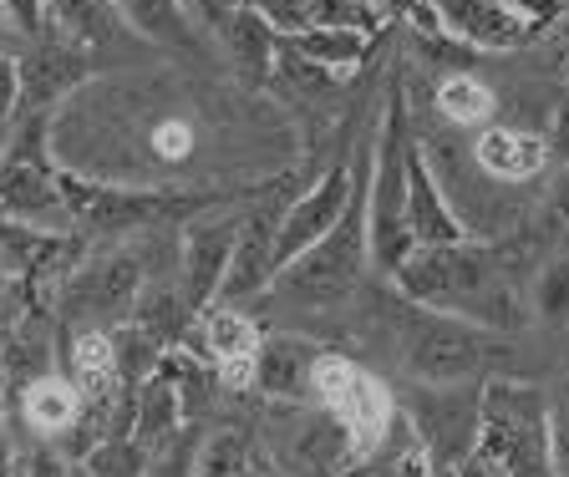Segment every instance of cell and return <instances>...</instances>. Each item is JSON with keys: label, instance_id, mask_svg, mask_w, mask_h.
<instances>
[{"label": "cell", "instance_id": "obj_1", "mask_svg": "<svg viewBox=\"0 0 569 477\" xmlns=\"http://www.w3.org/2000/svg\"><path fill=\"white\" fill-rule=\"evenodd\" d=\"M529 275L523 260L503 244H473V234L448 250H412L397 270L391 285L412 305H427L452 321L483 325L493 335H513L529 325Z\"/></svg>", "mask_w": 569, "mask_h": 477}, {"label": "cell", "instance_id": "obj_2", "mask_svg": "<svg viewBox=\"0 0 569 477\" xmlns=\"http://www.w3.org/2000/svg\"><path fill=\"white\" fill-rule=\"evenodd\" d=\"M371 138L356 143V193L346 203V214L326 229V238H316L300 260H290L280 275L270 280L260 300L284 305V311H341L346 300L361 295L371 264Z\"/></svg>", "mask_w": 569, "mask_h": 477}, {"label": "cell", "instance_id": "obj_3", "mask_svg": "<svg viewBox=\"0 0 569 477\" xmlns=\"http://www.w3.org/2000/svg\"><path fill=\"white\" fill-rule=\"evenodd\" d=\"M377 321L391 341V356L407 382L422 386H452V382H488L498 361H509V341L483 325L452 321L427 305H412L407 295L381 300Z\"/></svg>", "mask_w": 569, "mask_h": 477}, {"label": "cell", "instance_id": "obj_4", "mask_svg": "<svg viewBox=\"0 0 569 477\" xmlns=\"http://www.w3.org/2000/svg\"><path fill=\"white\" fill-rule=\"evenodd\" d=\"M417 153V128H412V97H407V77L391 72L387 82V108H381V128L371 138V264L381 275H391L407 254L417 250L412 229H407V163Z\"/></svg>", "mask_w": 569, "mask_h": 477}, {"label": "cell", "instance_id": "obj_5", "mask_svg": "<svg viewBox=\"0 0 569 477\" xmlns=\"http://www.w3.org/2000/svg\"><path fill=\"white\" fill-rule=\"evenodd\" d=\"M51 118L57 112H21L16 118L11 143L0 153V214L41 229V234H77L67 193H61L57 148H51Z\"/></svg>", "mask_w": 569, "mask_h": 477}, {"label": "cell", "instance_id": "obj_6", "mask_svg": "<svg viewBox=\"0 0 569 477\" xmlns=\"http://www.w3.org/2000/svg\"><path fill=\"white\" fill-rule=\"evenodd\" d=\"M478 453L503 477H555V442H549V392L513 376L483 382V422Z\"/></svg>", "mask_w": 569, "mask_h": 477}, {"label": "cell", "instance_id": "obj_7", "mask_svg": "<svg viewBox=\"0 0 569 477\" xmlns=\"http://www.w3.org/2000/svg\"><path fill=\"white\" fill-rule=\"evenodd\" d=\"M148 260H142L138 244H122V250H97L87 254L57 290V315L77 331H118L132 315L142 285H148Z\"/></svg>", "mask_w": 569, "mask_h": 477}, {"label": "cell", "instance_id": "obj_8", "mask_svg": "<svg viewBox=\"0 0 569 477\" xmlns=\"http://www.w3.org/2000/svg\"><path fill=\"white\" fill-rule=\"evenodd\" d=\"M397 412L412 422L427 457L438 473H458L478 453V422H483V382H452L422 386L407 382L397 396Z\"/></svg>", "mask_w": 569, "mask_h": 477}, {"label": "cell", "instance_id": "obj_9", "mask_svg": "<svg viewBox=\"0 0 569 477\" xmlns=\"http://www.w3.org/2000/svg\"><path fill=\"white\" fill-rule=\"evenodd\" d=\"M280 422L270 427V453L284 477H336L361 463L346 422L320 402H280Z\"/></svg>", "mask_w": 569, "mask_h": 477}, {"label": "cell", "instance_id": "obj_10", "mask_svg": "<svg viewBox=\"0 0 569 477\" xmlns=\"http://www.w3.org/2000/svg\"><path fill=\"white\" fill-rule=\"evenodd\" d=\"M284 179H274L264 193L239 209V234H234V254H229L224 285H219V305H254L274 280V244H280V224H284Z\"/></svg>", "mask_w": 569, "mask_h": 477}, {"label": "cell", "instance_id": "obj_11", "mask_svg": "<svg viewBox=\"0 0 569 477\" xmlns=\"http://www.w3.org/2000/svg\"><path fill=\"white\" fill-rule=\"evenodd\" d=\"M249 203V199H244ZM244 203H229L224 214H199L183 229V244H178V295L193 315L209 311L224 285L229 254H234V234H239V209Z\"/></svg>", "mask_w": 569, "mask_h": 477}, {"label": "cell", "instance_id": "obj_12", "mask_svg": "<svg viewBox=\"0 0 569 477\" xmlns=\"http://www.w3.org/2000/svg\"><path fill=\"white\" fill-rule=\"evenodd\" d=\"M351 193H356V153L351 158H336V163L326 168V173H320L306 193H296V199H290L284 224H280V244H274V275H280L290 260H300L316 238H326V229L346 214Z\"/></svg>", "mask_w": 569, "mask_h": 477}, {"label": "cell", "instance_id": "obj_13", "mask_svg": "<svg viewBox=\"0 0 569 477\" xmlns=\"http://www.w3.org/2000/svg\"><path fill=\"white\" fill-rule=\"evenodd\" d=\"M427 16L438 31L462 41L468 51H519L533 47L545 26L519 16L503 0H427Z\"/></svg>", "mask_w": 569, "mask_h": 477}, {"label": "cell", "instance_id": "obj_14", "mask_svg": "<svg viewBox=\"0 0 569 477\" xmlns=\"http://www.w3.org/2000/svg\"><path fill=\"white\" fill-rule=\"evenodd\" d=\"M21 112H57L67 97H77L92 77H102V61L87 57V51L67 47V41H31L21 61Z\"/></svg>", "mask_w": 569, "mask_h": 477}, {"label": "cell", "instance_id": "obj_15", "mask_svg": "<svg viewBox=\"0 0 569 477\" xmlns=\"http://www.w3.org/2000/svg\"><path fill=\"white\" fill-rule=\"evenodd\" d=\"M264 331L260 321L244 311V305H219L213 300L209 311H199V351L213 361L219 382L224 386H249V371H254V351H260Z\"/></svg>", "mask_w": 569, "mask_h": 477}, {"label": "cell", "instance_id": "obj_16", "mask_svg": "<svg viewBox=\"0 0 569 477\" xmlns=\"http://www.w3.org/2000/svg\"><path fill=\"white\" fill-rule=\"evenodd\" d=\"M407 229H412L417 250H448V244H462V238H468L462 214L448 203L442 183L432 179V168H427L422 143H417L412 163H407Z\"/></svg>", "mask_w": 569, "mask_h": 477}, {"label": "cell", "instance_id": "obj_17", "mask_svg": "<svg viewBox=\"0 0 569 477\" xmlns=\"http://www.w3.org/2000/svg\"><path fill=\"white\" fill-rule=\"evenodd\" d=\"M41 11H47L41 37L67 41V47L87 51V57H102V51H112L118 41L132 37V26L118 16L112 0H41Z\"/></svg>", "mask_w": 569, "mask_h": 477}, {"label": "cell", "instance_id": "obj_18", "mask_svg": "<svg viewBox=\"0 0 569 477\" xmlns=\"http://www.w3.org/2000/svg\"><path fill=\"white\" fill-rule=\"evenodd\" d=\"M326 346L306 341V335H264L254 351V371H249V392L270 396V402H310V366Z\"/></svg>", "mask_w": 569, "mask_h": 477}, {"label": "cell", "instance_id": "obj_19", "mask_svg": "<svg viewBox=\"0 0 569 477\" xmlns=\"http://www.w3.org/2000/svg\"><path fill=\"white\" fill-rule=\"evenodd\" d=\"M473 163L498 183H529L549 168L545 132L513 128V122H488L473 143Z\"/></svg>", "mask_w": 569, "mask_h": 477}, {"label": "cell", "instance_id": "obj_20", "mask_svg": "<svg viewBox=\"0 0 569 477\" xmlns=\"http://www.w3.org/2000/svg\"><path fill=\"white\" fill-rule=\"evenodd\" d=\"M213 41H219V51L229 57V67H234L239 82L254 87V92L270 87V77L280 72V31H274L254 6H244V11H239Z\"/></svg>", "mask_w": 569, "mask_h": 477}, {"label": "cell", "instance_id": "obj_21", "mask_svg": "<svg viewBox=\"0 0 569 477\" xmlns=\"http://www.w3.org/2000/svg\"><path fill=\"white\" fill-rule=\"evenodd\" d=\"M331 412L346 422V432H351V442H356V453L371 457L381 442H387L391 422H397V396L387 392V382H381V376L356 371L351 386H346V392L331 402Z\"/></svg>", "mask_w": 569, "mask_h": 477}, {"label": "cell", "instance_id": "obj_22", "mask_svg": "<svg viewBox=\"0 0 569 477\" xmlns=\"http://www.w3.org/2000/svg\"><path fill=\"white\" fill-rule=\"evenodd\" d=\"M112 6L132 26V37L148 41V47L173 51V57H189V61H199L209 51V37L183 16L178 0H112Z\"/></svg>", "mask_w": 569, "mask_h": 477}, {"label": "cell", "instance_id": "obj_23", "mask_svg": "<svg viewBox=\"0 0 569 477\" xmlns=\"http://www.w3.org/2000/svg\"><path fill=\"white\" fill-rule=\"evenodd\" d=\"M16 406H21V422H26V427H31L41 442H61V437H71V427H77V412H82V392H77V382H71V376L41 371V376H31V382L21 386Z\"/></svg>", "mask_w": 569, "mask_h": 477}, {"label": "cell", "instance_id": "obj_24", "mask_svg": "<svg viewBox=\"0 0 569 477\" xmlns=\"http://www.w3.org/2000/svg\"><path fill=\"white\" fill-rule=\"evenodd\" d=\"M183 422H189L183 417V396H178L173 376L158 366L153 376L138 386V396H132V417H128V432H122V437H132L142 453H153L158 442H168Z\"/></svg>", "mask_w": 569, "mask_h": 477}, {"label": "cell", "instance_id": "obj_25", "mask_svg": "<svg viewBox=\"0 0 569 477\" xmlns=\"http://www.w3.org/2000/svg\"><path fill=\"white\" fill-rule=\"evenodd\" d=\"M189 305H183V295H178V280H163L153 275L148 285H142L138 305H132V315L122 325H132V331L142 335H153L163 351H173V341L183 335V321H189Z\"/></svg>", "mask_w": 569, "mask_h": 477}, {"label": "cell", "instance_id": "obj_26", "mask_svg": "<svg viewBox=\"0 0 569 477\" xmlns=\"http://www.w3.org/2000/svg\"><path fill=\"white\" fill-rule=\"evenodd\" d=\"M296 57L326 67L331 77H351L371 51V31H296V37H280Z\"/></svg>", "mask_w": 569, "mask_h": 477}, {"label": "cell", "instance_id": "obj_27", "mask_svg": "<svg viewBox=\"0 0 569 477\" xmlns=\"http://www.w3.org/2000/svg\"><path fill=\"white\" fill-rule=\"evenodd\" d=\"M432 108H438L442 122H452V128H488L498 112V97L488 82H478V77L468 72H452L438 82V92H432Z\"/></svg>", "mask_w": 569, "mask_h": 477}, {"label": "cell", "instance_id": "obj_28", "mask_svg": "<svg viewBox=\"0 0 569 477\" xmlns=\"http://www.w3.org/2000/svg\"><path fill=\"white\" fill-rule=\"evenodd\" d=\"M193 477H254V437L244 427H213L199 442Z\"/></svg>", "mask_w": 569, "mask_h": 477}, {"label": "cell", "instance_id": "obj_29", "mask_svg": "<svg viewBox=\"0 0 569 477\" xmlns=\"http://www.w3.org/2000/svg\"><path fill=\"white\" fill-rule=\"evenodd\" d=\"M529 311L539 321H565L569 315V244H555L529 275Z\"/></svg>", "mask_w": 569, "mask_h": 477}, {"label": "cell", "instance_id": "obj_30", "mask_svg": "<svg viewBox=\"0 0 569 477\" xmlns=\"http://www.w3.org/2000/svg\"><path fill=\"white\" fill-rule=\"evenodd\" d=\"M377 0H310L306 31H377Z\"/></svg>", "mask_w": 569, "mask_h": 477}, {"label": "cell", "instance_id": "obj_31", "mask_svg": "<svg viewBox=\"0 0 569 477\" xmlns=\"http://www.w3.org/2000/svg\"><path fill=\"white\" fill-rule=\"evenodd\" d=\"M199 422H183L168 442H158L153 453H148V473L142 477H193V463H199Z\"/></svg>", "mask_w": 569, "mask_h": 477}, {"label": "cell", "instance_id": "obj_32", "mask_svg": "<svg viewBox=\"0 0 569 477\" xmlns=\"http://www.w3.org/2000/svg\"><path fill=\"white\" fill-rule=\"evenodd\" d=\"M97 477H142L148 473V453L132 437H102L92 453L82 457Z\"/></svg>", "mask_w": 569, "mask_h": 477}, {"label": "cell", "instance_id": "obj_33", "mask_svg": "<svg viewBox=\"0 0 569 477\" xmlns=\"http://www.w3.org/2000/svg\"><path fill=\"white\" fill-rule=\"evenodd\" d=\"M549 442H555V477H569V366L549 392Z\"/></svg>", "mask_w": 569, "mask_h": 477}, {"label": "cell", "instance_id": "obj_34", "mask_svg": "<svg viewBox=\"0 0 569 477\" xmlns=\"http://www.w3.org/2000/svg\"><path fill=\"white\" fill-rule=\"evenodd\" d=\"M178 6H183V16L199 26L203 37H219V31H224V26L244 11L249 0H178Z\"/></svg>", "mask_w": 569, "mask_h": 477}, {"label": "cell", "instance_id": "obj_35", "mask_svg": "<svg viewBox=\"0 0 569 477\" xmlns=\"http://www.w3.org/2000/svg\"><path fill=\"white\" fill-rule=\"evenodd\" d=\"M539 229H545L549 250H555V244H569V173L555 183V189H549L545 214H539Z\"/></svg>", "mask_w": 569, "mask_h": 477}, {"label": "cell", "instance_id": "obj_36", "mask_svg": "<svg viewBox=\"0 0 569 477\" xmlns=\"http://www.w3.org/2000/svg\"><path fill=\"white\" fill-rule=\"evenodd\" d=\"M0 11H6V21H11L16 37L41 41V26H47V11H41V0H0Z\"/></svg>", "mask_w": 569, "mask_h": 477}, {"label": "cell", "instance_id": "obj_37", "mask_svg": "<svg viewBox=\"0 0 569 477\" xmlns=\"http://www.w3.org/2000/svg\"><path fill=\"white\" fill-rule=\"evenodd\" d=\"M21 118V72H16V57H0V122Z\"/></svg>", "mask_w": 569, "mask_h": 477}, {"label": "cell", "instance_id": "obj_38", "mask_svg": "<svg viewBox=\"0 0 569 477\" xmlns=\"http://www.w3.org/2000/svg\"><path fill=\"white\" fill-rule=\"evenodd\" d=\"M67 473H71V463L51 447V442H41V447L21 463V477H67Z\"/></svg>", "mask_w": 569, "mask_h": 477}, {"label": "cell", "instance_id": "obj_39", "mask_svg": "<svg viewBox=\"0 0 569 477\" xmlns=\"http://www.w3.org/2000/svg\"><path fill=\"white\" fill-rule=\"evenodd\" d=\"M503 6H513L519 16H529V21H539V26H549L565 11V0H503Z\"/></svg>", "mask_w": 569, "mask_h": 477}, {"label": "cell", "instance_id": "obj_40", "mask_svg": "<svg viewBox=\"0 0 569 477\" xmlns=\"http://www.w3.org/2000/svg\"><path fill=\"white\" fill-rule=\"evenodd\" d=\"M0 477H21V463L11 453V427H6V406H0Z\"/></svg>", "mask_w": 569, "mask_h": 477}, {"label": "cell", "instance_id": "obj_41", "mask_svg": "<svg viewBox=\"0 0 569 477\" xmlns=\"http://www.w3.org/2000/svg\"><path fill=\"white\" fill-rule=\"evenodd\" d=\"M458 477H503V473H498V467H493V463H488V457H483V453H473V457H468V463H462V467H458Z\"/></svg>", "mask_w": 569, "mask_h": 477}, {"label": "cell", "instance_id": "obj_42", "mask_svg": "<svg viewBox=\"0 0 569 477\" xmlns=\"http://www.w3.org/2000/svg\"><path fill=\"white\" fill-rule=\"evenodd\" d=\"M336 477H377V467H371L367 457H361V463H351V467H346V473H336Z\"/></svg>", "mask_w": 569, "mask_h": 477}, {"label": "cell", "instance_id": "obj_43", "mask_svg": "<svg viewBox=\"0 0 569 477\" xmlns=\"http://www.w3.org/2000/svg\"><path fill=\"white\" fill-rule=\"evenodd\" d=\"M6 37H16L11 21H6V11H0V57H6Z\"/></svg>", "mask_w": 569, "mask_h": 477}, {"label": "cell", "instance_id": "obj_44", "mask_svg": "<svg viewBox=\"0 0 569 477\" xmlns=\"http://www.w3.org/2000/svg\"><path fill=\"white\" fill-rule=\"evenodd\" d=\"M67 477H97V473H92L87 463H71V473H67Z\"/></svg>", "mask_w": 569, "mask_h": 477}]
</instances>
